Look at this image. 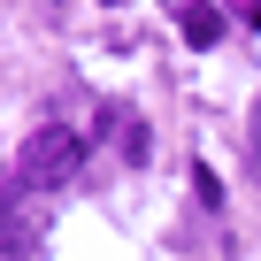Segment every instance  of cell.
I'll return each instance as SVG.
<instances>
[{"mask_svg": "<svg viewBox=\"0 0 261 261\" xmlns=\"http://www.w3.org/2000/svg\"><path fill=\"white\" fill-rule=\"evenodd\" d=\"M169 16H177V31L192 46H215L223 39V8H207V0H169Z\"/></svg>", "mask_w": 261, "mask_h": 261, "instance_id": "cell-3", "label": "cell"}, {"mask_svg": "<svg viewBox=\"0 0 261 261\" xmlns=\"http://www.w3.org/2000/svg\"><path fill=\"white\" fill-rule=\"evenodd\" d=\"M108 8H123V0H108Z\"/></svg>", "mask_w": 261, "mask_h": 261, "instance_id": "cell-6", "label": "cell"}, {"mask_svg": "<svg viewBox=\"0 0 261 261\" xmlns=\"http://www.w3.org/2000/svg\"><path fill=\"white\" fill-rule=\"evenodd\" d=\"M246 177L261 185V100H253V115H246Z\"/></svg>", "mask_w": 261, "mask_h": 261, "instance_id": "cell-4", "label": "cell"}, {"mask_svg": "<svg viewBox=\"0 0 261 261\" xmlns=\"http://www.w3.org/2000/svg\"><path fill=\"white\" fill-rule=\"evenodd\" d=\"M16 169H23V185H39V192H62L77 169H85V139L69 123H39L31 139H23V154H16Z\"/></svg>", "mask_w": 261, "mask_h": 261, "instance_id": "cell-1", "label": "cell"}, {"mask_svg": "<svg viewBox=\"0 0 261 261\" xmlns=\"http://www.w3.org/2000/svg\"><path fill=\"white\" fill-rule=\"evenodd\" d=\"M123 162H130V169L146 162V123H139V115H123Z\"/></svg>", "mask_w": 261, "mask_h": 261, "instance_id": "cell-5", "label": "cell"}, {"mask_svg": "<svg viewBox=\"0 0 261 261\" xmlns=\"http://www.w3.org/2000/svg\"><path fill=\"white\" fill-rule=\"evenodd\" d=\"M39 230H46L39 185H23V169H0V253H8V261H31L39 253Z\"/></svg>", "mask_w": 261, "mask_h": 261, "instance_id": "cell-2", "label": "cell"}]
</instances>
